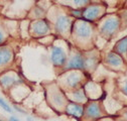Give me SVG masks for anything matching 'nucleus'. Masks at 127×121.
I'll list each match as a JSON object with an SVG mask.
<instances>
[{
	"label": "nucleus",
	"mask_w": 127,
	"mask_h": 121,
	"mask_svg": "<svg viewBox=\"0 0 127 121\" xmlns=\"http://www.w3.org/2000/svg\"><path fill=\"white\" fill-rule=\"evenodd\" d=\"M67 56L66 53L60 47H54L52 51V60L54 65L56 66H62L66 63Z\"/></svg>",
	"instance_id": "1"
},
{
	"label": "nucleus",
	"mask_w": 127,
	"mask_h": 121,
	"mask_svg": "<svg viewBox=\"0 0 127 121\" xmlns=\"http://www.w3.org/2000/svg\"><path fill=\"white\" fill-rule=\"evenodd\" d=\"M119 26V21L116 18H110L104 22L102 25L101 31L105 35H111Z\"/></svg>",
	"instance_id": "2"
},
{
	"label": "nucleus",
	"mask_w": 127,
	"mask_h": 121,
	"mask_svg": "<svg viewBox=\"0 0 127 121\" xmlns=\"http://www.w3.org/2000/svg\"><path fill=\"white\" fill-rule=\"evenodd\" d=\"M75 28H76V33L79 37L87 38L91 34V27L87 22H84V21L77 22L75 25Z\"/></svg>",
	"instance_id": "3"
},
{
	"label": "nucleus",
	"mask_w": 127,
	"mask_h": 121,
	"mask_svg": "<svg viewBox=\"0 0 127 121\" xmlns=\"http://www.w3.org/2000/svg\"><path fill=\"white\" fill-rule=\"evenodd\" d=\"M71 26V20L67 16H60L56 22L57 30L60 32H66Z\"/></svg>",
	"instance_id": "4"
},
{
	"label": "nucleus",
	"mask_w": 127,
	"mask_h": 121,
	"mask_svg": "<svg viewBox=\"0 0 127 121\" xmlns=\"http://www.w3.org/2000/svg\"><path fill=\"white\" fill-rule=\"evenodd\" d=\"M68 68L69 69H83V68H85V60L83 59L82 56L76 55L69 62Z\"/></svg>",
	"instance_id": "5"
},
{
	"label": "nucleus",
	"mask_w": 127,
	"mask_h": 121,
	"mask_svg": "<svg viewBox=\"0 0 127 121\" xmlns=\"http://www.w3.org/2000/svg\"><path fill=\"white\" fill-rule=\"evenodd\" d=\"M33 32L37 35H42L45 34L49 31V24H47L44 20H39L33 23Z\"/></svg>",
	"instance_id": "6"
},
{
	"label": "nucleus",
	"mask_w": 127,
	"mask_h": 121,
	"mask_svg": "<svg viewBox=\"0 0 127 121\" xmlns=\"http://www.w3.org/2000/svg\"><path fill=\"white\" fill-rule=\"evenodd\" d=\"M99 13H100V7L99 6H90L82 14L84 15V17L86 19L93 20V19H95L98 16Z\"/></svg>",
	"instance_id": "7"
},
{
	"label": "nucleus",
	"mask_w": 127,
	"mask_h": 121,
	"mask_svg": "<svg viewBox=\"0 0 127 121\" xmlns=\"http://www.w3.org/2000/svg\"><path fill=\"white\" fill-rule=\"evenodd\" d=\"M12 58V52L10 51V49L3 47L0 48V66L7 64Z\"/></svg>",
	"instance_id": "8"
},
{
	"label": "nucleus",
	"mask_w": 127,
	"mask_h": 121,
	"mask_svg": "<svg viewBox=\"0 0 127 121\" xmlns=\"http://www.w3.org/2000/svg\"><path fill=\"white\" fill-rule=\"evenodd\" d=\"M67 112L75 117H80L83 114V107L76 103H71L67 107Z\"/></svg>",
	"instance_id": "9"
},
{
	"label": "nucleus",
	"mask_w": 127,
	"mask_h": 121,
	"mask_svg": "<svg viewBox=\"0 0 127 121\" xmlns=\"http://www.w3.org/2000/svg\"><path fill=\"white\" fill-rule=\"evenodd\" d=\"M87 114H88V116L93 117V118L99 117L100 114H101L99 106H98L96 103H91V104L88 106V108H87Z\"/></svg>",
	"instance_id": "10"
},
{
	"label": "nucleus",
	"mask_w": 127,
	"mask_h": 121,
	"mask_svg": "<svg viewBox=\"0 0 127 121\" xmlns=\"http://www.w3.org/2000/svg\"><path fill=\"white\" fill-rule=\"evenodd\" d=\"M107 62L110 65L114 66V67H118V66H120L122 64V60H121V58L118 55H116L114 53H111L107 57Z\"/></svg>",
	"instance_id": "11"
},
{
	"label": "nucleus",
	"mask_w": 127,
	"mask_h": 121,
	"mask_svg": "<svg viewBox=\"0 0 127 121\" xmlns=\"http://www.w3.org/2000/svg\"><path fill=\"white\" fill-rule=\"evenodd\" d=\"M116 51L119 54H124L127 52V36L122 38L116 45Z\"/></svg>",
	"instance_id": "12"
},
{
	"label": "nucleus",
	"mask_w": 127,
	"mask_h": 121,
	"mask_svg": "<svg viewBox=\"0 0 127 121\" xmlns=\"http://www.w3.org/2000/svg\"><path fill=\"white\" fill-rule=\"evenodd\" d=\"M80 81H81V78H80V76H79L78 74H72L70 77L68 78V83L72 87L77 86Z\"/></svg>",
	"instance_id": "13"
},
{
	"label": "nucleus",
	"mask_w": 127,
	"mask_h": 121,
	"mask_svg": "<svg viewBox=\"0 0 127 121\" xmlns=\"http://www.w3.org/2000/svg\"><path fill=\"white\" fill-rule=\"evenodd\" d=\"M1 82H2V84H4L5 86H9V85H11L12 83H14L15 80H14L13 77H8V76H5V77H3V78L1 79Z\"/></svg>",
	"instance_id": "14"
},
{
	"label": "nucleus",
	"mask_w": 127,
	"mask_h": 121,
	"mask_svg": "<svg viewBox=\"0 0 127 121\" xmlns=\"http://www.w3.org/2000/svg\"><path fill=\"white\" fill-rule=\"evenodd\" d=\"M74 98L78 101H82L85 99V94H84L83 91H78V92H76L74 94Z\"/></svg>",
	"instance_id": "15"
},
{
	"label": "nucleus",
	"mask_w": 127,
	"mask_h": 121,
	"mask_svg": "<svg viewBox=\"0 0 127 121\" xmlns=\"http://www.w3.org/2000/svg\"><path fill=\"white\" fill-rule=\"evenodd\" d=\"M0 106H1V107H2L5 111H7V112H12V110L10 109V107L5 103V101H3L2 99H0Z\"/></svg>",
	"instance_id": "16"
},
{
	"label": "nucleus",
	"mask_w": 127,
	"mask_h": 121,
	"mask_svg": "<svg viewBox=\"0 0 127 121\" xmlns=\"http://www.w3.org/2000/svg\"><path fill=\"white\" fill-rule=\"evenodd\" d=\"M75 15H82V12L81 11H79V10H76V11H74L73 12Z\"/></svg>",
	"instance_id": "17"
},
{
	"label": "nucleus",
	"mask_w": 127,
	"mask_h": 121,
	"mask_svg": "<svg viewBox=\"0 0 127 121\" xmlns=\"http://www.w3.org/2000/svg\"><path fill=\"white\" fill-rule=\"evenodd\" d=\"M3 38H4V35H3V33H2V32H0V42H1V41L3 40Z\"/></svg>",
	"instance_id": "18"
},
{
	"label": "nucleus",
	"mask_w": 127,
	"mask_h": 121,
	"mask_svg": "<svg viewBox=\"0 0 127 121\" xmlns=\"http://www.w3.org/2000/svg\"><path fill=\"white\" fill-rule=\"evenodd\" d=\"M10 121H19V120H18L16 117H11V118H10Z\"/></svg>",
	"instance_id": "19"
},
{
	"label": "nucleus",
	"mask_w": 127,
	"mask_h": 121,
	"mask_svg": "<svg viewBox=\"0 0 127 121\" xmlns=\"http://www.w3.org/2000/svg\"><path fill=\"white\" fill-rule=\"evenodd\" d=\"M123 90H124V92H125V93H126V95H127V84L123 87Z\"/></svg>",
	"instance_id": "20"
},
{
	"label": "nucleus",
	"mask_w": 127,
	"mask_h": 121,
	"mask_svg": "<svg viewBox=\"0 0 127 121\" xmlns=\"http://www.w3.org/2000/svg\"><path fill=\"white\" fill-rule=\"evenodd\" d=\"M0 121H2V120H0Z\"/></svg>",
	"instance_id": "21"
},
{
	"label": "nucleus",
	"mask_w": 127,
	"mask_h": 121,
	"mask_svg": "<svg viewBox=\"0 0 127 121\" xmlns=\"http://www.w3.org/2000/svg\"><path fill=\"white\" fill-rule=\"evenodd\" d=\"M126 115H127V113H126Z\"/></svg>",
	"instance_id": "22"
}]
</instances>
